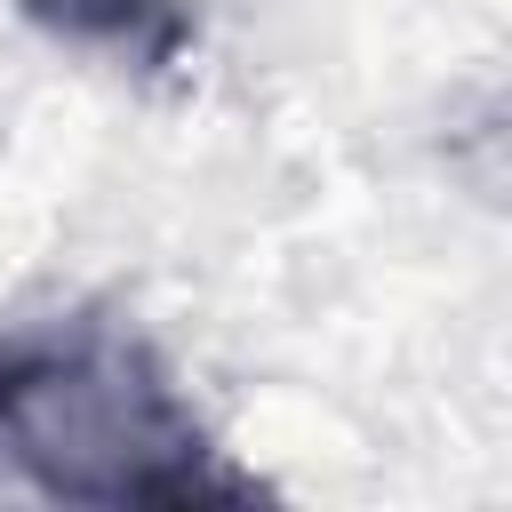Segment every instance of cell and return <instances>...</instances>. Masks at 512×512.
Instances as JSON below:
<instances>
[{
  "mask_svg": "<svg viewBox=\"0 0 512 512\" xmlns=\"http://www.w3.org/2000/svg\"><path fill=\"white\" fill-rule=\"evenodd\" d=\"M24 16L48 40H72V48H136L152 64H168L184 48L176 0H24Z\"/></svg>",
  "mask_w": 512,
  "mask_h": 512,
  "instance_id": "cell-2",
  "label": "cell"
},
{
  "mask_svg": "<svg viewBox=\"0 0 512 512\" xmlns=\"http://www.w3.org/2000/svg\"><path fill=\"white\" fill-rule=\"evenodd\" d=\"M0 456L56 504H256L136 328L96 312L0 336Z\"/></svg>",
  "mask_w": 512,
  "mask_h": 512,
  "instance_id": "cell-1",
  "label": "cell"
}]
</instances>
